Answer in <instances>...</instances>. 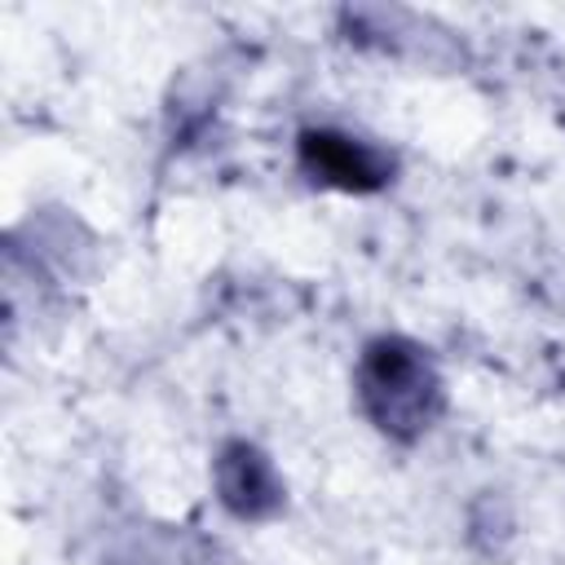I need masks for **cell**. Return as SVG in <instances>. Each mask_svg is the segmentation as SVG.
<instances>
[{
    "label": "cell",
    "mask_w": 565,
    "mask_h": 565,
    "mask_svg": "<svg viewBox=\"0 0 565 565\" xmlns=\"http://www.w3.org/2000/svg\"><path fill=\"white\" fill-rule=\"evenodd\" d=\"M216 494L238 521H265L282 508V481L274 463L247 441H230L216 455Z\"/></svg>",
    "instance_id": "3957f363"
},
{
    "label": "cell",
    "mask_w": 565,
    "mask_h": 565,
    "mask_svg": "<svg viewBox=\"0 0 565 565\" xmlns=\"http://www.w3.org/2000/svg\"><path fill=\"white\" fill-rule=\"evenodd\" d=\"M358 402L384 437L415 441L441 415V380L419 344L380 335L358 362Z\"/></svg>",
    "instance_id": "6da1fadb"
},
{
    "label": "cell",
    "mask_w": 565,
    "mask_h": 565,
    "mask_svg": "<svg viewBox=\"0 0 565 565\" xmlns=\"http://www.w3.org/2000/svg\"><path fill=\"white\" fill-rule=\"evenodd\" d=\"M296 154H300V168L313 181L349 190V194H371L393 172V159L384 150H375L362 137L335 132V128H305L300 141H296Z\"/></svg>",
    "instance_id": "7a4b0ae2"
}]
</instances>
